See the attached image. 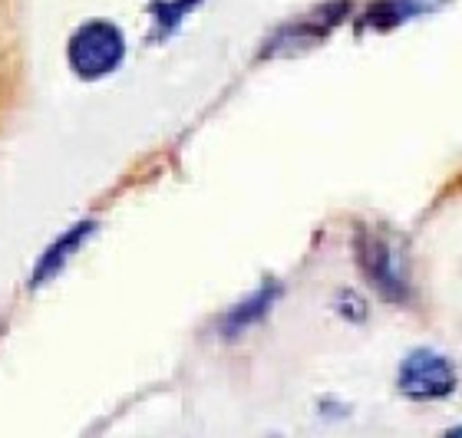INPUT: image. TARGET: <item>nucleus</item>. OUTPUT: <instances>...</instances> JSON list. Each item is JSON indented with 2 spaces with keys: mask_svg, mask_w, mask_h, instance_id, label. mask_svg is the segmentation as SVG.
Masks as SVG:
<instances>
[{
  "mask_svg": "<svg viewBox=\"0 0 462 438\" xmlns=\"http://www.w3.org/2000/svg\"><path fill=\"white\" fill-rule=\"evenodd\" d=\"M346 10H350V4H346V0H334V4H324V7L314 10V14H308V17L294 20V23H288V27L274 37V43L268 47V53H284V50L314 47V43H320V40L328 37L330 30L337 27L340 20L346 17Z\"/></svg>",
  "mask_w": 462,
  "mask_h": 438,
  "instance_id": "nucleus-4",
  "label": "nucleus"
},
{
  "mask_svg": "<svg viewBox=\"0 0 462 438\" xmlns=\"http://www.w3.org/2000/svg\"><path fill=\"white\" fill-rule=\"evenodd\" d=\"M278 294H281V287L264 284V287L258 290V294L251 297V300H245L241 306H235V310L228 314V324H225L228 336H235L238 330H245V326H251L254 320H261V316H264V314L271 310V304L278 300Z\"/></svg>",
  "mask_w": 462,
  "mask_h": 438,
  "instance_id": "nucleus-7",
  "label": "nucleus"
},
{
  "mask_svg": "<svg viewBox=\"0 0 462 438\" xmlns=\"http://www.w3.org/2000/svg\"><path fill=\"white\" fill-rule=\"evenodd\" d=\"M396 386L416 402L443 399L456 389V366L436 350H413L400 362Z\"/></svg>",
  "mask_w": 462,
  "mask_h": 438,
  "instance_id": "nucleus-3",
  "label": "nucleus"
},
{
  "mask_svg": "<svg viewBox=\"0 0 462 438\" xmlns=\"http://www.w3.org/2000/svg\"><path fill=\"white\" fill-rule=\"evenodd\" d=\"M125 57L123 30L109 20H89L69 37L67 59L79 79H103L119 69Z\"/></svg>",
  "mask_w": 462,
  "mask_h": 438,
  "instance_id": "nucleus-1",
  "label": "nucleus"
},
{
  "mask_svg": "<svg viewBox=\"0 0 462 438\" xmlns=\"http://www.w3.org/2000/svg\"><path fill=\"white\" fill-rule=\"evenodd\" d=\"M97 228L93 221H83V224H77V228L69 231V234H63V238L53 244V248L47 251V258L40 260V267H37V274H33V284H43L50 274H57L60 267L67 264V258H69V251H77L79 244H83V238H87L89 231Z\"/></svg>",
  "mask_w": 462,
  "mask_h": 438,
  "instance_id": "nucleus-6",
  "label": "nucleus"
},
{
  "mask_svg": "<svg viewBox=\"0 0 462 438\" xmlns=\"http://www.w3.org/2000/svg\"><path fill=\"white\" fill-rule=\"evenodd\" d=\"M433 7V0H383V4H376L364 14V23L370 27H380V30H390L396 23H403V20H413L416 14H423V10Z\"/></svg>",
  "mask_w": 462,
  "mask_h": 438,
  "instance_id": "nucleus-5",
  "label": "nucleus"
},
{
  "mask_svg": "<svg viewBox=\"0 0 462 438\" xmlns=\"http://www.w3.org/2000/svg\"><path fill=\"white\" fill-rule=\"evenodd\" d=\"M356 260L364 270L366 284L374 287L376 294L390 300V304H403L410 297V284H406V270L400 254L393 251L390 238L380 231L364 228L356 234Z\"/></svg>",
  "mask_w": 462,
  "mask_h": 438,
  "instance_id": "nucleus-2",
  "label": "nucleus"
}]
</instances>
